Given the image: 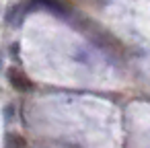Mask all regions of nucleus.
<instances>
[{
  "label": "nucleus",
  "instance_id": "2",
  "mask_svg": "<svg viewBox=\"0 0 150 148\" xmlns=\"http://www.w3.org/2000/svg\"><path fill=\"white\" fill-rule=\"evenodd\" d=\"M6 148H27V142L19 134H8L6 136Z\"/></svg>",
  "mask_w": 150,
  "mask_h": 148
},
{
  "label": "nucleus",
  "instance_id": "1",
  "mask_svg": "<svg viewBox=\"0 0 150 148\" xmlns=\"http://www.w3.org/2000/svg\"><path fill=\"white\" fill-rule=\"evenodd\" d=\"M8 78H11V84H13L17 91H21V93H27V91H31V86H33V82H31L21 70H11Z\"/></svg>",
  "mask_w": 150,
  "mask_h": 148
},
{
  "label": "nucleus",
  "instance_id": "3",
  "mask_svg": "<svg viewBox=\"0 0 150 148\" xmlns=\"http://www.w3.org/2000/svg\"><path fill=\"white\" fill-rule=\"evenodd\" d=\"M39 2L43 4V6H50V8H54V11H60V13H64L68 6L62 2V0H39Z\"/></svg>",
  "mask_w": 150,
  "mask_h": 148
}]
</instances>
